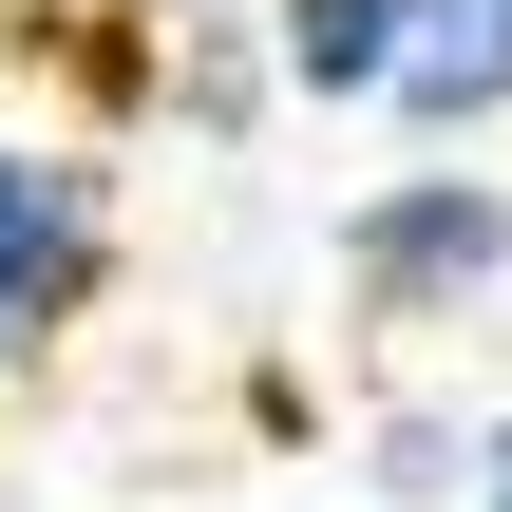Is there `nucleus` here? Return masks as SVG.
Listing matches in <instances>:
<instances>
[{"instance_id":"f257e3e1","label":"nucleus","mask_w":512,"mask_h":512,"mask_svg":"<svg viewBox=\"0 0 512 512\" xmlns=\"http://www.w3.org/2000/svg\"><path fill=\"white\" fill-rule=\"evenodd\" d=\"M342 304H361L380 342H456V323H494V304H512V171H494V152H418V171H380V190L342 209Z\"/></svg>"},{"instance_id":"f03ea898","label":"nucleus","mask_w":512,"mask_h":512,"mask_svg":"<svg viewBox=\"0 0 512 512\" xmlns=\"http://www.w3.org/2000/svg\"><path fill=\"white\" fill-rule=\"evenodd\" d=\"M95 285H114V171L76 133L0 114V399L95 323Z\"/></svg>"},{"instance_id":"7ed1b4c3","label":"nucleus","mask_w":512,"mask_h":512,"mask_svg":"<svg viewBox=\"0 0 512 512\" xmlns=\"http://www.w3.org/2000/svg\"><path fill=\"white\" fill-rule=\"evenodd\" d=\"M380 133H418V152H494V133H512V0H399Z\"/></svg>"},{"instance_id":"20e7f679","label":"nucleus","mask_w":512,"mask_h":512,"mask_svg":"<svg viewBox=\"0 0 512 512\" xmlns=\"http://www.w3.org/2000/svg\"><path fill=\"white\" fill-rule=\"evenodd\" d=\"M247 38H266L285 114H380V76H399V0H247Z\"/></svg>"},{"instance_id":"39448f33","label":"nucleus","mask_w":512,"mask_h":512,"mask_svg":"<svg viewBox=\"0 0 512 512\" xmlns=\"http://www.w3.org/2000/svg\"><path fill=\"white\" fill-rule=\"evenodd\" d=\"M171 114H190L209 152H247V133L285 114V95H266V38H247V19H171Z\"/></svg>"},{"instance_id":"423d86ee","label":"nucleus","mask_w":512,"mask_h":512,"mask_svg":"<svg viewBox=\"0 0 512 512\" xmlns=\"http://www.w3.org/2000/svg\"><path fill=\"white\" fill-rule=\"evenodd\" d=\"M361 456H380V512H418V494H456V475H475V418H437V399H418V418H380Z\"/></svg>"},{"instance_id":"0eeeda50","label":"nucleus","mask_w":512,"mask_h":512,"mask_svg":"<svg viewBox=\"0 0 512 512\" xmlns=\"http://www.w3.org/2000/svg\"><path fill=\"white\" fill-rule=\"evenodd\" d=\"M456 494H475V512H512V399L475 418V475H456Z\"/></svg>"},{"instance_id":"6e6552de","label":"nucleus","mask_w":512,"mask_h":512,"mask_svg":"<svg viewBox=\"0 0 512 512\" xmlns=\"http://www.w3.org/2000/svg\"><path fill=\"white\" fill-rule=\"evenodd\" d=\"M152 19H247V0H152Z\"/></svg>"}]
</instances>
